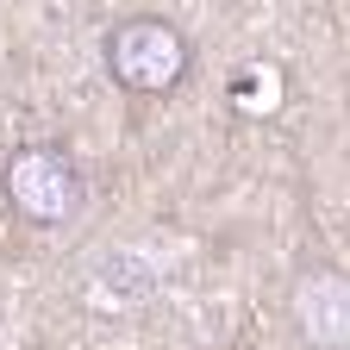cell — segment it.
<instances>
[{
  "label": "cell",
  "mask_w": 350,
  "mask_h": 350,
  "mask_svg": "<svg viewBox=\"0 0 350 350\" xmlns=\"http://www.w3.org/2000/svg\"><path fill=\"white\" fill-rule=\"evenodd\" d=\"M194 51L175 19L163 13H138V19H119L113 38H107V75L131 94H175L188 75Z\"/></svg>",
  "instance_id": "1"
},
{
  "label": "cell",
  "mask_w": 350,
  "mask_h": 350,
  "mask_svg": "<svg viewBox=\"0 0 350 350\" xmlns=\"http://www.w3.org/2000/svg\"><path fill=\"white\" fill-rule=\"evenodd\" d=\"M0 182H7V200L19 206V219H31V226H69L81 213V200H88L81 169L57 144H19L7 157V175H0Z\"/></svg>",
  "instance_id": "2"
},
{
  "label": "cell",
  "mask_w": 350,
  "mask_h": 350,
  "mask_svg": "<svg viewBox=\"0 0 350 350\" xmlns=\"http://www.w3.org/2000/svg\"><path fill=\"white\" fill-rule=\"evenodd\" d=\"M288 325L306 350H350V275L313 262L288 282Z\"/></svg>",
  "instance_id": "3"
}]
</instances>
